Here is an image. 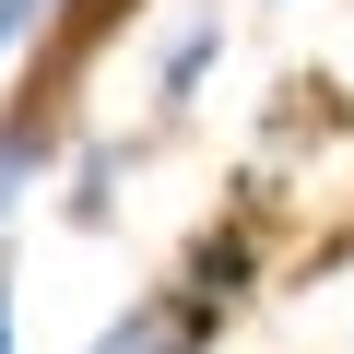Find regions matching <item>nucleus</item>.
<instances>
[{
  "instance_id": "3",
  "label": "nucleus",
  "mask_w": 354,
  "mask_h": 354,
  "mask_svg": "<svg viewBox=\"0 0 354 354\" xmlns=\"http://www.w3.org/2000/svg\"><path fill=\"white\" fill-rule=\"evenodd\" d=\"M48 12H59V0H0V59H12V48H24V36H36Z\"/></svg>"
},
{
  "instance_id": "4",
  "label": "nucleus",
  "mask_w": 354,
  "mask_h": 354,
  "mask_svg": "<svg viewBox=\"0 0 354 354\" xmlns=\"http://www.w3.org/2000/svg\"><path fill=\"white\" fill-rule=\"evenodd\" d=\"M0 354H12V283H0Z\"/></svg>"
},
{
  "instance_id": "2",
  "label": "nucleus",
  "mask_w": 354,
  "mask_h": 354,
  "mask_svg": "<svg viewBox=\"0 0 354 354\" xmlns=\"http://www.w3.org/2000/svg\"><path fill=\"white\" fill-rule=\"evenodd\" d=\"M36 153H48V118H12V130H0V213L24 201V177H36Z\"/></svg>"
},
{
  "instance_id": "1",
  "label": "nucleus",
  "mask_w": 354,
  "mask_h": 354,
  "mask_svg": "<svg viewBox=\"0 0 354 354\" xmlns=\"http://www.w3.org/2000/svg\"><path fill=\"white\" fill-rule=\"evenodd\" d=\"M213 59H225V24H213V12H201V24H177V36H165V71H153V95H165V106H189Z\"/></svg>"
}]
</instances>
